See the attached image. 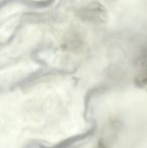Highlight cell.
<instances>
[{
    "label": "cell",
    "mask_w": 147,
    "mask_h": 148,
    "mask_svg": "<svg viewBox=\"0 0 147 148\" xmlns=\"http://www.w3.org/2000/svg\"><path fill=\"white\" fill-rule=\"evenodd\" d=\"M106 10L99 2H92L85 7L81 8L78 15L86 21L103 22L106 20Z\"/></svg>",
    "instance_id": "obj_1"
},
{
    "label": "cell",
    "mask_w": 147,
    "mask_h": 148,
    "mask_svg": "<svg viewBox=\"0 0 147 148\" xmlns=\"http://www.w3.org/2000/svg\"><path fill=\"white\" fill-rule=\"evenodd\" d=\"M94 148H111V145L106 138H101Z\"/></svg>",
    "instance_id": "obj_3"
},
{
    "label": "cell",
    "mask_w": 147,
    "mask_h": 148,
    "mask_svg": "<svg viewBox=\"0 0 147 148\" xmlns=\"http://www.w3.org/2000/svg\"><path fill=\"white\" fill-rule=\"evenodd\" d=\"M135 84L140 88L147 87V64L140 70V72L135 77Z\"/></svg>",
    "instance_id": "obj_2"
}]
</instances>
